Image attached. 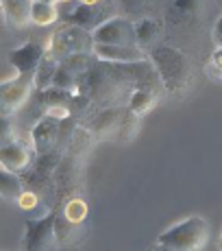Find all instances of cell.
Listing matches in <instances>:
<instances>
[{"instance_id":"1","label":"cell","mask_w":222,"mask_h":251,"mask_svg":"<svg viewBox=\"0 0 222 251\" xmlns=\"http://www.w3.org/2000/svg\"><path fill=\"white\" fill-rule=\"evenodd\" d=\"M137 88H151L161 92L163 83L159 79L151 59L133 64H113L96 59L88 75L81 79L76 94H85L98 109L122 107L129 103V96Z\"/></svg>"},{"instance_id":"2","label":"cell","mask_w":222,"mask_h":251,"mask_svg":"<svg viewBox=\"0 0 222 251\" xmlns=\"http://www.w3.org/2000/svg\"><path fill=\"white\" fill-rule=\"evenodd\" d=\"M151 61L155 66L159 79L163 83L166 94L181 99L187 90H190L192 81H194V68L192 61L181 48L175 46H155L151 48Z\"/></svg>"},{"instance_id":"3","label":"cell","mask_w":222,"mask_h":251,"mask_svg":"<svg viewBox=\"0 0 222 251\" xmlns=\"http://www.w3.org/2000/svg\"><path fill=\"white\" fill-rule=\"evenodd\" d=\"M209 240V223L202 216H190L159 236L157 245L168 251H199Z\"/></svg>"},{"instance_id":"4","label":"cell","mask_w":222,"mask_h":251,"mask_svg":"<svg viewBox=\"0 0 222 251\" xmlns=\"http://www.w3.org/2000/svg\"><path fill=\"white\" fill-rule=\"evenodd\" d=\"M94 44L96 42L91 31L74 26V24H66L50 35L46 55H50L57 61H64L72 55H79V52H94Z\"/></svg>"},{"instance_id":"5","label":"cell","mask_w":222,"mask_h":251,"mask_svg":"<svg viewBox=\"0 0 222 251\" xmlns=\"http://www.w3.org/2000/svg\"><path fill=\"white\" fill-rule=\"evenodd\" d=\"M66 9H59L61 18H64L66 24H74V26L88 28V31H96L103 22L109 20V9L100 4H83L79 0H67V2H61ZM113 18V16H111Z\"/></svg>"},{"instance_id":"6","label":"cell","mask_w":222,"mask_h":251,"mask_svg":"<svg viewBox=\"0 0 222 251\" xmlns=\"http://www.w3.org/2000/svg\"><path fill=\"white\" fill-rule=\"evenodd\" d=\"M57 212H48L40 219H26V234L22 249H50L57 245Z\"/></svg>"},{"instance_id":"7","label":"cell","mask_w":222,"mask_h":251,"mask_svg":"<svg viewBox=\"0 0 222 251\" xmlns=\"http://www.w3.org/2000/svg\"><path fill=\"white\" fill-rule=\"evenodd\" d=\"M96 44H118V46H137L135 37V22L127 18H109L96 31H91Z\"/></svg>"},{"instance_id":"8","label":"cell","mask_w":222,"mask_h":251,"mask_svg":"<svg viewBox=\"0 0 222 251\" xmlns=\"http://www.w3.org/2000/svg\"><path fill=\"white\" fill-rule=\"evenodd\" d=\"M31 88H35V81L33 75H20L13 76V79L4 81L2 88H0V100H2V116H11L13 112L22 107L24 103L31 96Z\"/></svg>"},{"instance_id":"9","label":"cell","mask_w":222,"mask_h":251,"mask_svg":"<svg viewBox=\"0 0 222 251\" xmlns=\"http://www.w3.org/2000/svg\"><path fill=\"white\" fill-rule=\"evenodd\" d=\"M59 136H61V120L50 114H44L35 123V127H33V131H31L33 151H35L37 155H48V153H52L55 147L59 144Z\"/></svg>"},{"instance_id":"10","label":"cell","mask_w":222,"mask_h":251,"mask_svg":"<svg viewBox=\"0 0 222 251\" xmlns=\"http://www.w3.org/2000/svg\"><path fill=\"white\" fill-rule=\"evenodd\" d=\"M44 55H46L44 46L35 44V42H26L24 46L9 52V64L20 72V75H35L37 66H40Z\"/></svg>"},{"instance_id":"11","label":"cell","mask_w":222,"mask_h":251,"mask_svg":"<svg viewBox=\"0 0 222 251\" xmlns=\"http://www.w3.org/2000/svg\"><path fill=\"white\" fill-rule=\"evenodd\" d=\"M202 13V0H172L170 9H168V20L175 26L190 28L194 22H199Z\"/></svg>"},{"instance_id":"12","label":"cell","mask_w":222,"mask_h":251,"mask_svg":"<svg viewBox=\"0 0 222 251\" xmlns=\"http://www.w3.org/2000/svg\"><path fill=\"white\" fill-rule=\"evenodd\" d=\"M94 55L100 61H113V64H133L142 61V48L139 46H118V44H94Z\"/></svg>"},{"instance_id":"13","label":"cell","mask_w":222,"mask_h":251,"mask_svg":"<svg viewBox=\"0 0 222 251\" xmlns=\"http://www.w3.org/2000/svg\"><path fill=\"white\" fill-rule=\"evenodd\" d=\"M28 166H31V155H28V151L18 140L2 142V149H0V168H7V171H13V173H22V171H26Z\"/></svg>"},{"instance_id":"14","label":"cell","mask_w":222,"mask_h":251,"mask_svg":"<svg viewBox=\"0 0 222 251\" xmlns=\"http://www.w3.org/2000/svg\"><path fill=\"white\" fill-rule=\"evenodd\" d=\"M127 109L124 107H107V109H98V114L91 120V131L96 133V138H107L115 129L122 127V120Z\"/></svg>"},{"instance_id":"15","label":"cell","mask_w":222,"mask_h":251,"mask_svg":"<svg viewBox=\"0 0 222 251\" xmlns=\"http://www.w3.org/2000/svg\"><path fill=\"white\" fill-rule=\"evenodd\" d=\"M31 11H33V0H2V13L9 26L24 28L31 24Z\"/></svg>"},{"instance_id":"16","label":"cell","mask_w":222,"mask_h":251,"mask_svg":"<svg viewBox=\"0 0 222 251\" xmlns=\"http://www.w3.org/2000/svg\"><path fill=\"white\" fill-rule=\"evenodd\" d=\"M163 24L155 18H139L135 22V37H137V46L142 48H155V42L161 37Z\"/></svg>"},{"instance_id":"17","label":"cell","mask_w":222,"mask_h":251,"mask_svg":"<svg viewBox=\"0 0 222 251\" xmlns=\"http://www.w3.org/2000/svg\"><path fill=\"white\" fill-rule=\"evenodd\" d=\"M159 94H161V92L151 90V88H137L131 96H129L127 109H131V112L137 114V116H144V114L151 112V109L157 105Z\"/></svg>"},{"instance_id":"18","label":"cell","mask_w":222,"mask_h":251,"mask_svg":"<svg viewBox=\"0 0 222 251\" xmlns=\"http://www.w3.org/2000/svg\"><path fill=\"white\" fill-rule=\"evenodd\" d=\"M0 192L7 201H18L24 192V181L20 177V173L7 171V168H0Z\"/></svg>"},{"instance_id":"19","label":"cell","mask_w":222,"mask_h":251,"mask_svg":"<svg viewBox=\"0 0 222 251\" xmlns=\"http://www.w3.org/2000/svg\"><path fill=\"white\" fill-rule=\"evenodd\" d=\"M57 70H59V61L52 59L50 55H44L40 61V66H37L35 75H33V81H35V88L37 90H46L52 85V79H55Z\"/></svg>"},{"instance_id":"20","label":"cell","mask_w":222,"mask_h":251,"mask_svg":"<svg viewBox=\"0 0 222 251\" xmlns=\"http://www.w3.org/2000/svg\"><path fill=\"white\" fill-rule=\"evenodd\" d=\"M61 18L59 7L52 2H40V0H33V11H31V20L37 26H50Z\"/></svg>"},{"instance_id":"21","label":"cell","mask_w":222,"mask_h":251,"mask_svg":"<svg viewBox=\"0 0 222 251\" xmlns=\"http://www.w3.org/2000/svg\"><path fill=\"white\" fill-rule=\"evenodd\" d=\"M18 205H20L22 214L26 216V219H31V212H37L40 216H46L48 212H50L46 205H42L40 197H37L33 190H24V192H22V197L18 199Z\"/></svg>"},{"instance_id":"22","label":"cell","mask_w":222,"mask_h":251,"mask_svg":"<svg viewBox=\"0 0 222 251\" xmlns=\"http://www.w3.org/2000/svg\"><path fill=\"white\" fill-rule=\"evenodd\" d=\"M88 203L83 199H70L64 207V219L72 225H79L88 219Z\"/></svg>"},{"instance_id":"23","label":"cell","mask_w":222,"mask_h":251,"mask_svg":"<svg viewBox=\"0 0 222 251\" xmlns=\"http://www.w3.org/2000/svg\"><path fill=\"white\" fill-rule=\"evenodd\" d=\"M139 120H142V116H137V114H133L131 109H127V114H124V120H122V127H120V138H122L124 142H131V140L137 136Z\"/></svg>"},{"instance_id":"24","label":"cell","mask_w":222,"mask_h":251,"mask_svg":"<svg viewBox=\"0 0 222 251\" xmlns=\"http://www.w3.org/2000/svg\"><path fill=\"white\" fill-rule=\"evenodd\" d=\"M209 75H214L216 79L222 81V48H218V50L211 55V59H209Z\"/></svg>"},{"instance_id":"25","label":"cell","mask_w":222,"mask_h":251,"mask_svg":"<svg viewBox=\"0 0 222 251\" xmlns=\"http://www.w3.org/2000/svg\"><path fill=\"white\" fill-rule=\"evenodd\" d=\"M122 4L129 13H137V11H142V7H146L148 0H122Z\"/></svg>"},{"instance_id":"26","label":"cell","mask_w":222,"mask_h":251,"mask_svg":"<svg viewBox=\"0 0 222 251\" xmlns=\"http://www.w3.org/2000/svg\"><path fill=\"white\" fill-rule=\"evenodd\" d=\"M214 37H216V42H218V48H222V16L218 18V22H216V26H214Z\"/></svg>"},{"instance_id":"27","label":"cell","mask_w":222,"mask_h":251,"mask_svg":"<svg viewBox=\"0 0 222 251\" xmlns=\"http://www.w3.org/2000/svg\"><path fill=\"white\" fill-rule=\"evenodd\" d=\"M79 2H83V4H100L103 0H79Z\"/></svg>"},{"instance_id":"28","label":"cell","mask_w":222,"mask_h":251,"mask_svg":"<svg viewBox=\"0 0 222 251\" xmlns=\"http://www.w3.org/2000/svg\"><path fill=\"white\" fill-rule=\"evenodd\" d=\"M40 2H55V4H57L59 0H40Z\"/></svg>"},{"instance_id":"29","label":"cell","mask_w":222,"mask_h":251,"mask_svg":"<svg viewBox=\"0 0 222 251\" xmlns=\"http://www.w3.org/2000/svg\"><path fill=\"white\" fill-rule=\"evenodd\" d=\"M218 247H220V249H222V236H220V243H218Z\"/></svg>"}]
</instances>
